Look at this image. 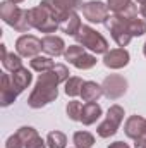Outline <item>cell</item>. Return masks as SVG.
I'll return each mask as SVG.
<instances>
[{
  "label": "cell",
  "mask_w": 146,
  "mask_h": 148,
  "mask_svg": "<svg viewBox=\"0 0 146 148\" xmlns=\"http://www.w3.org/2000/svg\"><path fill=\"white\" fill-rule=\"evenodd\" d=\"M60 77L55 73V69L41 73L38 77L36 84L28 98V105L31 109H41L45 105H48L50 102H53L59 97V84H60Z\"/></svg>",
  "instance_id": "cell-1"
},
{
  "label": "cell",
  "mask_w": 146,
  "mask_h": 148,
  "mask_svg": "<svg viewBox=\"0 0 146 148\" xmlns=\"http://www.w3.org/2000/svg\"><path fill=\"white\" fill-rule=\"evenodd\" d=\"M0 17L3 19L5 24L12 26L19 33H26V31H29L33 28L31 26V21H29V10L19 9L10 0L0 3Z\"/></svg>",
  "instance_id": "cell-2"
},
{
  "label": "cell",
  "mask_w": 146,
  "mask_h": 148,
  "mask_svg": "<svg viewBox=\"0 0 146 148\" xmlns=\"http://www.w3.org/2000/svg\"><path fill=\"white\" fill-rule=\"evenodd\" d=\"M74 38H76L77 45H83L84 48L91 50L93 53H107L108 52V41L89 26H81L79 33Z\"/></svg>",
  "instance_id": "cell-3"
},
{
  "label": "cell",
  "mask_w": 146,
  "mask_h": 148,
  "mask_svg": "<svg viewBox=\"0 0 146 148\" xmlns=\"http://www.w3.org/2000/svg\"><path fill=\"white\" fill-rule=\"evenodd\" d=\"M105 28L112 33V38L115 40V43L120 48H124L126 45H129V41L132 38L131 31H129V19H124L119 14L108 16V19L105 21Z\"/></svg>",
  "instance_id": "cell-4"
},
{
  "label": "cell",
  "mask_w": 146,
  "mask_h": 148,
  "mask_svg": "<svg viewBox=\"0 0 146 148\" xmlns=\"http://www.w3.org/2000/svg\"><path fill=\"white\" fill-rule=\"evenodd\" d=\"M41 7H45L52 16L53 19L60 24L71 12H74L76 9L83 7L81 0H41L40 3Z\"/></svg>",
  "instance_id": "cell-5"
},
{
  "label": "cell",
  "mask_w": 146,
  "mask_h": 148,
  "mask_svg": "<svg viewBox=\"0 0 146 148\" xmlns=\"http://www.w3.org/2000/svg\"><path fill=\"white\" fill-rule=\"evenodd\" d=\"M29 21H31V26L36 28L41 33H53L55 29H59V23L41 5L29 9Z\"/></svg>",
  "instance_id": "cell-6"
},
{
  "label": "cell",
  "mask_w": 146,
  "mask_h": 148,
  "mask_svg": "<svg viewBox=\"0 0 146 148\" xmlns=\"http://www.w3.org/2000/svg\"><path fill=\"white\" fill-rule=\"evenodd\" d=\"M124 109L120 107V105H112L107 112V117H105V121L98 126V136L100 138H110V136H113L115 133H117V129H119V126L122 124V121H124Z\"/></svg>",
  "instance_id": "cell-7"
},
{
  "label": "cell",
  "mask_w": 146,
  "mask_h": 148,
  "mask_svg": "<svg viewBox=\"0 0 146 148\" xmlns=\"http://www.w3.org/2000/svg\"><path fill=\"white\" fill-rule=\"evenodd\" d=\"M102 88H103V95L110 98V100H117L120 97L126 95L127 91V81L119 76V74H110L103 79L102 83Z\"/></svg>",
  "instance_id": "cell-8"
},
{
  "label": "cell",
  "mask_w": 146,
  "mask_h": 148,
  "mask_svg": "<svg viewBox=\"0 0 146 148\" xmlns=\"http://www.w3.org/2000/svg\"><path fill=\"white\" fill-rule=\"evenodd\" d=\"M83 16L89 21V23H105L108 19V5H105L100 0H91L83 3Z\"/></svg>",
  "instance_id": "cell-9"
},
{
  "label": "cell",
  "mask_w": 146,
  "mask_h": 148,
  "mask_svg": "<svg viewBox=\"0 0 146 148\" xmlns=\"http://www.w3.org/2000/svg\"><path fill=\"white\" fill-rule=\"evenodd\" d=\"M16 50L21 57H36L41 48V40H38L35 35H23L16 41Z\"/></svg>",
  "instance_id": "cell-10"
},
{
  "label": "cell",
  "mask_w": 146,
  "mask_h": 148,
  "mask_svg": "<svg viewBox=\"0 0 146 148\" xmlns=\"http://www.w3.org/2000/svg\"><path fill=\"white\" fill-rule=\"evenodd\" d=\"M17 90L12 83L10 74H2V81H0V105L2 107H9L16 98H17Z\"/></svg>",
  "instance_id": "cell-11"
},
{
  "label": "cell",
  "mask_w": 146,
  "mask_h": 148,
  "mask_svg": "<svg viewBox=\"0 0 146 148\" xmlns=\"http://www.w3.org/2000/svg\"><path fill=\"white\" fill-rule=\"evenodd\" d=\"M103 64L110 69H122L129 64V52L126 48H113L105 53Z\"/></svg>",
  "instance_id": "cell-12"
},
{
  "label": "cell",
  "mask_w": 146,
  "mask_h": 148,
  "mask_svg": "<svg viewBox=\"0 0 146 148\" xmlns=\"http://www.w3.org/2000/svg\"><path fill=\"white\" fill-rule=\"evenodd\" d=\"M41 48L43 52H46L50 57H59L62 53H65V43L60 36L55 35H46L41 40Z\"/></svg>",
  "instance_id": "cell-13"
},
{
  "label": "cell",
  "mask_w": 146,
  "mask_h": 148,
  "mask_svg": "<svg viewBox=\"0 0 146 148\" xmlns=\"http://www.w3.org/2000/svg\"><path fill=\"white\" fill-rule=\"evenodd\" d=\"M145 126H146L145 117H141V115H131V117L126 121L124 131H126V134H127L131 140H138L139 136L145 134Z\"/></svg>",
  "instance_id": "cell-14"
},
{
  "label": "cell",
  "mask_w": 146,
  "mask_h": 148,
  "mask_svg": "<svg viewBox=\"0 0 146 148\" xmlns=\"http://www.w3.org/2000/svg\"><path fill=\"white\" fill-rule=\"evenodd\" d=\"M102 117V107L96 103V102H86L83 105V110H81V121L84 126H91L95 124L98 119Z\"/></svg>",
  "instance_id": "cell-15"
},
{
  "label": "cell",
  "mask_w": 146,
  "mask_h": 148,
  "mask_svg": "<svg viewBox=\"0 0 146 148\" xmlns=\"http://www.w3.org/2000/svg\"><path fill=\"white\" fill-rule=\"evenodd\" d=\"M81 17H79V14L74 10L71 12L60 24H59V29H62L65 35H69V36H76L77 33H79V29H81Z\"/></svg>",
  "instance_id": "cell-16"
},
{
  "label": "cell",
  "mask_w": 146,
  "mask_h": 148,
  "mask_svg": "<svg viewBox=\"0 0 146 148\" xmlns=\"http://www.w3.org/2000/svg\"><path fill=\"white\" fill-rule=\"evenodd\" d=\"M10 77H12V83H14L17 93H23V91L31 84V79H33L31 73H29L26 67H21V69L14 71V73L10 74Z\"/></svg>",
  "instance_id": "cell-17"
},
{
  "label": "cell",
  "mask_w": 146,
  "mask_h": 148,
  "mask_svg": "<svg viewBox=\"0 0 146 148\" xmlns=\"http://www.w3.org/2000/svg\"><path fill=\"white\" fill-rule=\"evenodd\" d=\"M103 95V88L95 83V81H84L83 90H81V97L84 102H96L100 97Z\"/></svg>",
  "instance_id": "cell-18"
},
{
  "label": "cell",
  "mask_w": 146,
  "mask_h": 148,
  "mask_svg": "<svg viewBox=\"0 0 146 148\" xmlns=\"http://www.w3.org/2000/svg\"><path fill=\"white\" fill-rule=\"evenodd\" d=\"M53 67H55V62H53L50 57L36 55V57H33V60H31V69L36 71V73H46V71H52Z\"/></svg>",
  "instance_id": "cell-19"
},
{
  "label": "cell",
  "mask_w": 146,
  "mask_h": 148,
  "mask_svg": "<svg viewBox=\"0 0 146 148\" xmlns=\"http://www.w3.org/2000/svg\"><path fill=\"white\" fill-rule=\"evenodd\" d=\"M72 140H74L76 148H91L95 145V138L88 131H77V133H74Z\"/></svg>",
  "instance_id": "cell-20"
},
{
  "label": "cell",
  "mask_w": 146,
  "mask_h": 148,
  "mask_svg": "<svg viewBox=\"0 0 146 148\" xmlns=\"http://www.w3.org/2000/svg\"><path fill=\"white\" fill-rule=\"evenodd\" d=\"M67 145V136L60 131H52L46 136V147L48 148H65Z\"/></svg>",
  "instance_id": "cell-21"
},
{
  "label": "cell",
  "mask_w": 146,
  "mask_h": 148,
  "mask_svg": "<svg viewBox=\"0 0 146 148\" xmlns=\"http://www.w3.org/2000/svg\"><path fill=\"white\" fill-rule=\"evenodd\" d=\"M2 64H3V67L7 69V71H10V73H14V71H17V69H21L23 67V62H21V55L19 53H7L3 59H2Z\"/></svg>",
  "instance_id": "cell-22"
},
{
  "label": "cell",
  "mask_w": 146,
  "mask_h": 148,
  "mask_svg": "<svg viewBox=\"0 0 146 148\" xmlns=\"http://www.w3.org/2000/svg\"><path fill=\"white\" fill-rule=\"evenodd\" d=\"M83 84H84V81H83L81 77H77V76L69 77V79L65 81V93H67L69 97H77V95H81Z\"/></svg>",
  "instance_id": "cell-23"
},
{
  "label": "cell",
  "mask_w": 146,
  "mask_h": 148,
  "mask_svg": "<svg viewBox=\"0 0 146 148\" xmlns=\"http://www.w3.org/2000/svg\"><path fill=\"white\" fill-rule=\"evenodd\" d=\"M95 64H96V57L95 55H91V53H83L77 60H74V67H77V69H83V71H86V69H91V67H95Z\"/></svg>",
  "instance_id": "cell-24"
},
{
  "label": "cell",
  "mask_w": 146,
  "mask_h": 148,
  "mask_svg": "<svg viewBox=\"0 0 146 148\" xmlns=\"http://www.w3.org/2000/svg\"><path fill=\"white\" fill-rule=\"evenodd\" d=\"M129 31L132 36H143L146 33V21L139 17H132L129 19Z\"/></svg>",
  "instance_id": "cell-25"
},
{
  "label": "cell",
  "mask_w": 146,
  "mask_h": 148,
  "mask_svg": "<svg viewBox=\"0 0 146 148\" xmlns=\"http://www.w3.org/2000/svg\"><path fill=\"white\" fill-rule=\"evenodd\" d=\"M81 110H83V103L77 102V100L69 102L67 107H65V112H67L69 119H72V121H81Z\"/></svg>",
  "instance_id": "cell-26"
},
{
  "label": "cell",
  "mask_w": 146,
  "mask_h": 148,
  "mask_svg": "<svg viewBox=\"0 0 146 148\" xmlns=\"http://www.w3.org/2000/svg\"><path fill=\"white\" fill-rule=\"evenodd\" d=\"M83 53H84V47H81V45H71V47H67L64 57H65V60H69L71 64H74V60H77Z\"/></svg>",
  "instance_id": "cell-27"
},
{
  "label": "cell",
  "mask_w": 146,
  "mask_h": 148,
  "mask_svg": "<svg viewBox=\"0 0 146 148\" xmlns=\"http://www.w3.org/2000/svg\"><path fill=\"white\" fill-rule=\"evenodd\" d=\"M129 3H131V0H107L108 9L110 10H113L115 14H119L120 10H124Z\"/></svg>",
  "instance_id": "cell-28"
},
{
  "label": "cell",
  "mask_w": 146,
  "mask_h": 148,
  "mask_svg": "<svg viewBox=\"0 0 146 148\" xmlns=\"http://www.w3.org/2000/svg\"><path fill=\"white\" fill-rule=\"evenodd\" d=\"M136 14H138V5L134 2H131L124 10L119 12V16H122L124 19H132V17H136Z\"/></svg>",
  "instance_id": "cell-29"
},
{
  "label": "cell",
  "mask_w": 146,
  "mask_h": 148,
  "mask_svg": "<svg viewBox=\"0 0 146 148\" xmlns=\"http://www.w3.org/2000/svg\"><path fill=\"white\" fill-rule=\"evenodd\" d=\"M5 148H24V141L19 138V134L16 133V134H12V136H9V140H7V143H5Z\"/></svg>",
  "instance_id": "cell-30"
},
{
  "label": "cell",
  "mask_w": 146,
  "mask_h": 148,
  "mask_svg": "<svg viewBox=\"0 0 146 148\" xmlns=\"http://www.w3.org/2000/svg\"><path fill=\"white\" fill-rule=\"evenodd\" d=\"M24 148H46V141H43L41 136L36 134V136H33V138L24 145Z\"/></svg>",
  "instance_id": "cell-31"
},
{
  "label": "cell",
  "mask_w": 146,
  "mask_h": 148,
  "mask_svg": "<svg viewBox=\"0 0 146 148\" xmlns=\"http://www.w3.org/2000/svg\"><path fill=\"white\" fill-rule=\"evenodd\" d=\"M134 141H136V143H134L136 148H146V126H145V134H143V136H139V138H138V140H134Z\"/></svg>",
  "instance_id": "cell-32"
},
{
  "label": "cell",
  "mask_w": 146,
  "mask_h": 148,
  "mask_svg": "<svg viewBox=\"0 0 146 148\" xmlns=\"http://www.w3.org/2000/svg\"><path fill=\"white\" fill-rule=\"evenodd\" d=\"M108 148H131L127 143H124V141H115V143H110Z\"/></svg>",
  "instance_id": "cell-33"
},
{
  "label": "cell",
  "mask_w": 146,
  "mask_h": 148,
  "mask_svg": "<svg viewBox=\"0 0 146 148\" xmlns=\"http://www.w3.org/2000/svg\"><path fill=\"white\" fill-rule=\"evenodd\" d=\"M0 55H2V59H3V57L7 55V50H5V45H3V43L0 45Z\"/></svg>",
  "instance_id": "cell-34"
},
{
  "label": "cell",
  "mask_w": 146,
  "mask_h": 148,
  "mask_svg": "<svg viewBox=\"0 0 146 148\" xmlns=\"http://www.w3.org/2000/svg\"><path fill=\"white\" fill-rule=\"evenodd\" d=\"M139 10H141V14H143V17L146 19V2H145V3H141V9H139Z\"/></svg>",
  "instance_id": "cell-35"
},
{
  "label": "cell",
  "mask_w": 146,
  "mask_h": 148,
  "mask_svg": "<svg viewBox=\"0 0 146 148\" xmlns=\"http://www.w3.org/2000/svg\"><path fill=\"white\" fill-rule=\"evenodd\" d=\"M10 2H12V3H16V5H17V3H21V2H24V0H10Z\"/></svg>",
  "instance_id": "cell-36"
},
{
  "label": "cell",
  "mask_w": 146,
  "mask_h": 148,
  "mask_svg": "<svg viewBox=\"0 0 146 148\" xmlns=\"http://www.w3.org/2000/svg\"><path fill=\"white\" fill-rule=\"evenodd\" d=\"M143 53H145V57H146V43H145V47H143Z\"/></svg>",
  "instance_id": "cell-37"
},
{
  "label": "cell",
  "mask_w": 146,
  "mask_h": 148,
  "mask_svg": "<svg viewBox=\"0 0 146 148\" xmlns=\"http://www.w3.org/2000/svg\"><path fill=\"white\" fill-rule=\"evenodd\" d=\"M136 2H139V3H145L146 0H136Z\"/></svg>",
  "instance_id": "cell-38"
}]
</instances>
